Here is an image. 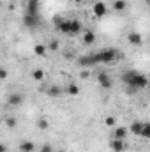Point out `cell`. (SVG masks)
<instances>
[{
	"label": "cell",
	"instance_id": "obj_2",
	"mask_svg": "<svg viewBox=\"0 0 150 152\" xmlns=\"http://www.w3.org/2000/svg\"><path fill=\"white\" fill-rule=\"evenodd\" d=\"M122 58V53L115 48H106V50H101V51H95L92 53V60H94V66L95 64H117V60Z\"/></svg>",
	"mask_w": 150,
	"mask_h": 152
},
{
	"label": "cell",
	"instance_id": "obj_20",
	"mask_svg": "<svg viewBox=\"0 0 150 152\" xmlns=\"http://www.w3.org/2000/svg\"><path fill=\"white\" fill-rule=\"evenodd\" d=\"M125 7H127V2H125V0H115V2H113V9L118 11V12H120V11H125Z\"/></svg>",
	"mask_w": 150,
	"mask_h": 152
},
{
	"label": "cell",
	"instance_id": "obj_18",
	"mask_svg": "<svg viewBox=\"0 0 150 152\" xmlns=\"http://www.w3.org/2000/svg\"><path fill=\"white\" fill-rule=\"evenodd\" d=\"M46 94H48L50 97H58V96L62 94V90H60V87H57V85H51V87H48Z\"/></svg>",
	"mask_w": 150,
	"mask_h": 152
},
{
	"label": "cell",
	"instance_id": "obj_27",
	"mask_svg": "<svg viewBox=\"0 0 150 152\" xmlns=\"http://www.w3.org/2000/svg\"><path fill=\"white\" fill-rule=\"evenodd\" d=\"M41 152H53V147L50 143H44V145H41Z\"/></svg>",
	"mask_w": 150,
	"mask_h": 152
},
{
	"label": "cell",
	"instance_id": "obj_17",
	"mask_svg": "<svg viewBox=\"0 0 150 152\" xmlns=\"http://www.w3.org/2000/svg\"><path fill=\"white\" fill-rule=\"evenodd\" d=\"M46 51H48V48H46V44H42V42H37V44L34 46V53H36L37 57H44Z\"/></svg>",
	"mask_w": 150,
	"mask_h": 152
},
{
	"label": "cell",
	"instance_id": "obj_30",
	"mask_svg": "<svg viewBox=\"0 0 150 152\" xmlns=\"http://www.w3.org/2000/svg\"><path fill=\"white\" fill-rule=\"evenodd\" d=\"M73 2H76V4H81V2H83V0H73Z\"/></svg>",
	"mask_w": 150,
	"mask_h": 152
},
{
	"label": "cell",
	"instance_id": "obj_28",
	"mask_svg": "<svg viewBox=\"0 0 150 152\" xmlns=\"http://www.w3.org/2000/svg\"><path fill=\"white\" fill-rule=\"evenodd\" d=\"M79 76H81L83 80H87V78H88V76H90V75H88V71H83V73H81V75H79Z\"/></svg>",
	"mask_w": 150,
	"mask_h": 152
},
{
	"label": "cell",
	"instance_id": "obj_22",
	"mask_svg": "<svg viewBox=\"0 0 150 152\" xmlns=\"http://www.w3.org/2000/svg\"><path fill=\"white\" fill-rule=\"evenodd\" d=\"M44 76H46V73H44L42 69H34V71H32V80H36V81H42Z\"/></svg>",
	"mask_w": 150,
	"mask_h": 152
},
{
	"label": "cell",
	"instance_id": "obj_24",
	"mask_svg": "<svg viewBox=\"0 0 150 152\" xmlns=\"http://www.w3.org/2000/svg\"><path fill=\"white\" fill-rule=\"evenodd\" d=\"M16 124H18V122H16V118H14V117H7V118H5V126H7L9 129H14V127H16Z\"/></svg>",
	"mask_w": 150,
	"mask_h": 152
},
{
	"label": "cell",
	"instance_id": "obj_29",
	"mask_svg": "<svg viewBox=\"0 0 150 152\" xmlns=\"http://www.w3.org/2000/svg\"><path fill=\"white\" fill-rule=\"evenodd\" d=\"M0 152H7V147L4 143H0Z\"/></svg>",
	"mask_w": 150,
	"mask_h": 152
},
{
	"label": "cell",
	"instance_id": "obj_15",
	"mask_svg": "<svg viewBox=\"0 0 150 152\" xmlns=\"http://www.w3.org/2000/svg\"><path fill=\"white\" fill-rule=\"evenodd\" d=\"M27 14L39 16V2H32V0H28V5H27Z\"/></svg>",
	"mask_w": 150,
	"mask_h": 152
},
{
	"label": "cell",
	"instance_id": "obj_25",
	"mask_svg": "<svg viewBox=\"0 0 150 152\" xmlns=\"http://www.w3.org/2000/svg\"><path fill=\"white\" fill-rule=\"evenodd\" d=\"M115 122H117V118H115V117H111V115L104 118V124H106L108 127H113V126H115Z\"/></svg>",
	"mask_w": 150,
	"mask_h": 152
},
{
	"label": "cell",
	"instance_id": "obj_32",
	"mask_svg": "<svg viewBox=\"0 0 150 152\" xmlns=\"http://www.w3.org/2000/svg\"><path fill=\"white\" fill-rule=\"evenodd\" d=\"M32 2H41V0H32Z\"/></svg>",
	"mask_w": 150,
	"mask_h": 152
},
{
	"label": "cell",
	"instance_id": "obj_3",
	"mask_svg": "<svg viewBox=\"0 0 150 152\" xmlns=\"http://www.w3.org/2000/svg\"><path fill=\"white\" fill-rule=\"evenodd\" d=\"M23 101H25V96L20 94V92H12V94L7 96V106H11V108H18V106H21Z\"/></svg>",
	"mask_w": 150,
	"mask_h": 152
},
{
	"label": "cell",
	"instance_id": "obj_31",
	"mask_svg": "<svg viewBox=\"0 0 150 152\" xmlns=\"http://www.w3.org/2000/svg\"><path fill=\"white\" fill-rule=\"evenodd\" d=\"M53 152H66V151H53Z\"/></svg>",
	"mask_w": 150,
	"mask_h": 152
},
{
	"label": "cell",
	"instance_id": "obj_19",
	"mask_svg": "<svg viewBox=\"0 0 150 152\" xmlns=\"http://www.w3.org/2000/svg\"><path fill=\"white\" fill-rule=\"evenodd\" d=\"M36 126H37V129L44 131V129H48V127H50V122H48V118H46V117H41V118H37Z\"/></svg>",
	"mask_w": 150,
	"mask_h": 152
},
{
	"label": "cell",
	"instance_id": "obj_23",
	"mask_svg": "<svg viewBox=\"0 0 150 152\" xmlns=\"http://www.w3.org/2000/svg\"><path fill=\"white\" fill-rule=\"evenodd\" d=\"M48 50H51V51H58L60 50V42L57 41V39H53V41H50L48 42V46H46Z\"/></svg>",
	"mask_w": 150,
	"mask_h": 152
},
{
	"label": "cell",
	"instance_id": "obj_14",
	"mask_svg": "<svg viewBox=\"0 0 150 152\" xmlns=\"http://www.w3.org/2000/svg\"><path fill=\"white\" fill-rule=\"evenodd\" d=\"M36 151V143L30 140H25L20 143V152H34Z\"/></svg>",
	"mask_w": 150,
	"mask_h": 152
},
{
	"label": "cell",
	"instance_id": "obj_33",
	"mask_svg": "<svg viewBox=\"0 0 150 152\" xmlns=\"http://www.w3.org/2000/svg\"><path fill=\"white\" fill-rule=\"evenodd\" d=\"M27 2H28V0H27Z\"/></svg>",
	"mask_w": 150,
	"mask_h": 152
},
{
	"label": "cell",
	"instance_id": "obj_5",
	"mask_svg": "<svg viewBox=\"0 0 150 152\" xmlns=\"http://www.w3.org/2000/svg\"><path fill=\"white\" fill-rule=\"evenodd\" d=\"M97 83L103 87V88H106V90H110L113 87V80L110 75H106V73H99L97 75Z\"/></svg>",
	"mask_w": 150,
	"mask_h": 152
},
{
	"label": "cell",
	"instance_id": "obj_1",
	"mask_svg": "<svg viewBox=\"0 0 150 152\" xmlns=\"http://www.w3.org/2000/svg\"><path fill=\"white\" fill-rule=\"evenodd\" d=\"M122 80L125 85H129L133 90H141V88H147L149 85V78L145 73L141 71H136V69H131V71H125L122 75Z\"/></svg>",
	"mask_w": 150,
	"mask_h": 152
},
{
	"label": "cell",
	"instance_id": "obj_9",
	"mask_svg": "<svg viewBox=\"0 0 150 152\" xmlns=\"http://www.w3.org/2000/svg\"><path fill=\"white\" fill-rule=\"evenodd\" d=\"M76 64H78L79 67H90V66H94V60H92V53H90V55H81V57H78Z\"/></svg>",
	"mask_w": 150,
	"mask_h": 152
},
{
	"label": "cell",
	"instance_id": "obj_16",
	"mask_svg": "<svg viewBox=\"0 0 150 152\" xmlns=\"http://www.w3.org/2000/svg\"><path fill=\"white\" fill-rule=\"evenodd\" d=\"M64 90H66V94H69V96H79V85H76V83H69Z\"/></svg>",
	"mask_w": 150,
	"mask_h": 152
},
{
	"label": "cell",
	"instance_id": "obj_12",
	"mask_svg": "<svg viewBox=\"0 0 150 152\" xmlns=\"http://www.w3.org/2000/svg\"><path fill=\"white\" fill-rule=\"evenodd\" d=\"M141 127H143V122H141V120H134V122L129 126V129H127V131H129L131 134H136V136H140V133H141Z\"/></svg>",
	"mask_w": 150,
	"mask_h": 152
},
{
	"label": "cell",
	"instance_id": "obj_7",
	"mask_svg": "<svg viewBox=\"0 0 150 152\" xmlns=\"http://www.w3.org/2000/svg\"><path fill=\"white\" fill-rule=\"evenodd\" d=\"M81 41H83V44H87V46H92V44H95V34L92 32V30H83L81 32Z\"/></svg>",
	"mask_w": 150,
	"mask_h": 152
},
{
	"label": "cell",
	"instance_id": "obj_4",
	"mask_svg": "<svg viewBox=\"0 0 150 152\" xmlns=\"http://www.w3.org/2000/svg\"><path fill=\"white\" fill-rule=\"evenodd\" d=\"M92 12H94L95 18H104V16L108 14V5H106L104 2H95V4L92 5Z\"/></svg>",
	"mask_w": 150,
	"mask_h": 152
},
{
	"label": "cell",
	"instance_id": "obj_8",
	"mask_svg": "<svg viewBox=\"0 0 150 152\" xmlns=\"http://www.w3.org/2000/svg\"><path fill=\"white\" fill-rule=\"evenodd\" d=\"M23 23L27 28H36L39 27V16H32V14H25L23 18Z\"/></svg>",
	"mask_w": 150,
	"mask_h": 152
},
{
	"label": "cell",
	"instance_id": "obj_26",
	"mask_svg": "<svg viewBox=\"0 0 150 152\" xmlns=\"http://www.w3.org/2000/svg\"><path fill=\"white\" fill-rule=\"evenodd\" d=\"M7 76H9V71L5 67H0V80L4 81V80H7Z\"/></svg>",
	"mask_w": 150,
	"mask_h": 152
},
{
	"label": "cell",
	"instance_id": "obj_21",
	"mask_svg": "<svg viewBox=\"0 0 150 152\" xmlns=\"http://www.w3.org/2000/svg\"><path fill=\"white\" fill-rule=\"evenodd\" d=\"M140 136H141V138H145V140H149V138H150V124H149V122H143V127H141Z\"/></svg>",
	"mask_w": 150,
	"mask_h": 152
},
{
	"label": "cell",
	"instance_id": "obj_10",
	"mask_svg": "<svg viewBox=\"0 0 150 152\" xmlns=\"http://www.w3.org/2000/svg\"><path fill=\"white\" fill-rule=\"evenodd\" d=\"M113 138H117V140H125L127 138V134H129V131H127V127H124V126H118V127H115L113 129Z\"/></svg>",
	"mask_w": 150,
	"mask_h": 152
},
{
	"label": "cell",
	"instance_id": "obj_6",
	"mask_svg": "<svg viewBox=\"0 0 150 152\" xmlns=\"http://www.w3.org/2000/svg\"><path fill=\"white\" fill-rule=\"evenodd\" d=\"M110 149H111L113 152H125L127 151V142H125V140L111 138V142H110Z\"/></svg>",
	"mask_w": 150,
	"mask_h": 152
},
{
	"label": "cell",
	"instance_id": "obj_13",
	"mask_svg": "<svg viewBox=\"0 0 150 152\" xmlns=\"http://www.w3.org/2000/svg\"><path fill=\"white\" fill-rule=\"evenodd\" d=\"M83 32V25L79 20H71V36H78Z\"/></svg>",
	"mask_w": 150,
	"mask_h": 152
},
{
	"label": "cell",
	"instance_id": "obj_11",
	"mask_svg": "<svg viewBox=\"0 0 150 152\" xmlns=\"http://www.w3.org/2000/svg\"><path fill=\"white\" fill-rule=\"evenodd\" d=\"M127 41H129V44H133V46H141V44H143L141 34H136V32H129V34H127Z\"/></svg>",
	"mask_w": 150,
	"mask_h": 152
}]
</instances>
